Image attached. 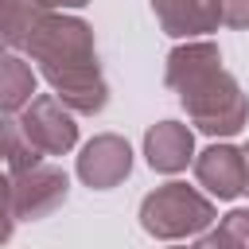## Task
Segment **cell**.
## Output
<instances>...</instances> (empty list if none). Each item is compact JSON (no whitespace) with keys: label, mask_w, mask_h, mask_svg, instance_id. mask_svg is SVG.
<instances>
[{"label":"cell","mask_w":249,"mask_h":249,"mask_svg":"<svg viewBox=\"0 0 249 249\" xmlns=\"http://www.w3.org/2000/svg\"><path fill=\"white\" fill-rule=\"evenodd\" d=\"M27 54L35 62V74H43L54 89V97L70 113H101L109 101V86L97 70L93 31L78 16L43 12L27 39Z\"/></svg>","instance_id":"cell-1"},{"label":"cell","mask_w":249,"mask_h":249,"mask_svg":"<svg viewBox=\"0 0 249 249\" xmlns=\"http://www.w3.org/2000/svg\"><path fill=\"white\" fill-rule=\"evenodd\" d=\"M179 101H183L191 124L198 132H206V136H218V140L237 136L245 128V117H249V101H245L237 78L226 74L222 66L202 74V78H195L191 86H183Z\"/></svg>","instance_id":"cell-2"},{"label":"cell","mask_w":249,"mask_h":249,"mask_svg":"<svg viewBox=\"0 0 249 249\" xmlns=\"http://www.w3.org/2000/svg\"><path fill=\"white\" fill-rule=\"evenodd\" d=\"M214 222H218L214 202L187 183H163L152 195H144V202H140V226H144V233H152L160 241L206 233Z\"/></svg>","instance_id":"cell-3"},{"label":"cell","mask_w":249,"mask_h":249,"mask_svg":"<svg viewBox=\"0 0 249 249\" xmlns=\"http://www.w3.org/2000/svg\"><path fill=\"white\" fill-rule=\"evenodd\" d=\"M19 124L27 132V140L43 152V156H62L78 144V124H74V113L54 97V93H35L23 113H19Z\"/></svg>","instance_id":"cell-4"},{"label":"cell","mask_w":249,"mask_h":249,"mask_svg":"<svg viewBox=\"0 0 249 249\" xmlns=\"http://www.w3.org/2000/svg\"><path fill=\"white\" fill-rule=\"evenodd\" d=\"M66 187H70V179L54 163H35V167L12 175V210H16V218L35 222V218L54 214L66 202Z\"/></svg>","instance_id":"cell-5"},{"label":"cell","mask_w":249,"mask_h":249,"mask_svg":"<svg viewBox=\"0 0 249 249\" xmlns=\"http://www.w3.org/2000/svg\"><path fill=\"white\" fill-rule=\"evenodd\" d=\"M128 171H132V148L117 132L93 136L78 156V179L93 191H113L117 183L128 179Z\"/></svg>","instance_id":"cell-6"},{"label":"cell","mask_w":249,"mask_h":249,"mask_svg":"<svg viewBox=\"0 0 249 249\" xmlns=\"http://www.w3.org/2000/svg\"><path fill=\"white\" fill-rule=\"evenodd\" d=\"M195 179H198V187H206L222 202L245 195V156H241V148L222 144V140L210 144L206 152L195 156Z\"/></svg>","instance_id":"cell-7"},{"label":"cell","mask_w":249,"mask_h":249,"mask_svg":"<svg viewBox=\"0 0 249 249\" xmlns=\"http://www.w3.org/2000/svg\"><path fill=\"white\" fill-rule=\"evenodd\" d=\"M144 160L160 175H179L195 163V132L179 121H160L144 132Z\"/></svg>","instance_id":"cell-8"},{"label":"cell","mask_w":249,"mask_h":249,"mask_svg":"<svg viewBox=\"0 0 249 249\" xmlns=\"http://www.w3.org/2000/svg\"><path fill=\"white\" fill-rule=\"evenodd\" d=\"M152 12L160 27L171 39H195L206 31H218V0H152Z\"/></svg>","instance_id":"cell-9"},{"label":"cell","mask_w":249,"mask_h":249,"mask_svg":"<svg viewBox=\"0 0 249 249\" xmlns=\"http://www.w3.org/2000/svg\"><path fill=\"white\" fill-rule=\"evenodd\" d=\"M218 66H222L218 47L206 43V39H198V43H183V47H175L167 54V74L163 78H167L171 89H183V86H191L195 78H202V74H210Z\"/></svg>","instance_id":"cell-10"},{"label":"cell","mask_w":249,"mask_h":249,"mask_svg":"<svg viewBox=\"0 0 249 249\" xmlns=\"http://www.w3.org/2000/svg\"><path fill=\"white\" fill-rule=\"evenodd\" d=\"M35 97V70L19 54H0V117L23 113V105Z\"/></svg>","instance_id":"cell-11"},{"label":"cell","mask_w":249,"mask_h":249,"mask_svg":"<svg viewBox=\"0 0 249 249\" xmlns=\"http://www.w3.org/2000/svg\"><path fill=\"white\" fill-rule=\"evenodd\" d=\"M39 156H43V152L27 140L19 117H0V175L12 179V175H19V171L43 163Z\"/></svg>","instance_id":"cell-12"},{"label":"cell","mask_w":249,"mask_h":249,"mask_svg":"<svg viewBox=\"0 0 249 249\" xmlns=\"http://www.w3.org/2000/svg\"><path fill=\"white\" fill-rule=\"evenodd\" d=\"M39 19H43V12L31 0H0V54H12L16 47H27Z\"/></svg>","instance_id":"cell-13"},{"label":"cell","mask_w":249,"mask_h":249,"mask_svg":"<svg viewBox=\"0 0 249 249\" xmlns=\"http://www.w3.org/2000/svg\"><path fill=\"white\" fill-rule=\"evenodd\" d=\"M218 226H222V230H226V233H230L241 249H249V210H245V206H233V210H230Z\"/></svg>","instance_id":"cell-14"},{"label":"cell","mask_w":249,"mask_h":249,"mask_svg":"<svg viewBox=\"0 0 249 249\" xmlns=\"http://www.w3.org/2000/svg\"><path fill=\"white\" fill-rule=\"evenodd\" d=\"M16 230V210H12V179L0 175V245L12 237Z\"/></svg>","instance_id":"cell-15"},{"label":"cell","mask_w":249,"mask_h":249,"mask_svg":"<svg viewBox=\"0 0 249 249\" xmlns=\"http://www.w3.org/2000/svg\"><path fill=\"white\" fill-rule=\"evenodd\" d=\"M218 19L226 27H249V0H218Z\"/></svg>","instance_id":"cell-16"},{"label":"cell","mask_w":249,"mask_h":249,"mask_svg":"<svg viewBox=\"0 0 249 249\" xmlns=\"http://www.w3.org/2000/svg\"><path fill=\"white\" fill-rule=\"evenodd\" d=\"M191 249H241V245H237V241H233V237H230V233L218 226V230H206V233H202V237H198Z\"/></svg>","instance_id":"cell-17"},{"label":"cell","mask_w":249,"mask_h":249,"mask_svg":"<svg viewBox=\"0 0 249 249\" xmlns=\"http://www.w3.org/2000/svg\"><path fill=\"white\" fill-rule=\"evenodd\" d=\"M39 12H54V8H82V4H89V0H31Z\"/></svg>","instance_id":"cell-18"},{"label":"cell","mask_w":249,"mask_h":249,"mask_svg":"<svg viewBox=\"0 0 249 249\" xmlns=\"http://www.w3.org/2000/svg\"><path fill=\"white\" fill-rule=\"evenodd\" d=\"M241 156H245V195H249V144L241 148Z\"/></svg>","instance_id":"cell-19"},{"label":"cell","mask_w":249,"mask_h":249,"mask_svg":"<svg viewBox=\"0 0 249 249\" xmlns=\"http://www.w3.org/2000/svg\"><path fill=\"white\" fill-rule=\"evenodd\" d=\"M171 249H179V245H171Z\"/></svg>","instance_id":"cell-20"}]
</instances>
